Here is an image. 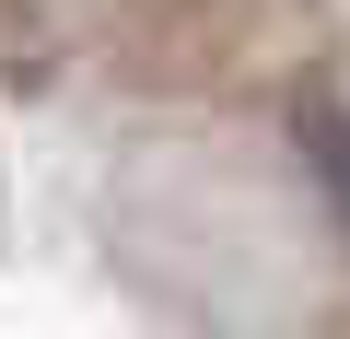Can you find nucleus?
Segmentation results:
<instances>
[{
	"label": "nucleus",
	"mask_w": 350,
	"mask_h": 339,
	"mask_svg": "<svg viewBox=\"0 0 350 339\" xmlns=\"http://www.w3.org/2000/svg\"><path fill=\"white\" fill-rule=\"evenodd\" d=\"M292 140H304L315 188H327V211H338V234H350V105H338V94H292Z\"/></svg>",
	"instance_id": "f257e3e1"
}]
</instances>
